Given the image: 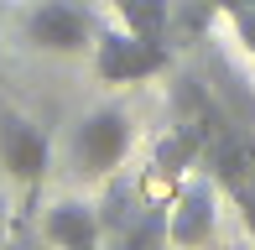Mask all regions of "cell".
I'll list each match as a JSON object with an SVG mask.
<instances>
[{
	"mask_svg": "<svg viewBox=\"0 0 255 250\" xmlns=\"http://www.w3.org/2000/svg\"><path fill=\"white\" fill-rule=\"evenodd\" d=\"M172 68V47L167 42H146L125 26L94 31V78L99 84H146V78Z\"/></svg>",
	"mask_w": 255,
	"mask_h": 250,
	"instance_id": "obj_2",
	"label": "cell"
},
{
	"mask_svg": "<svg viewBox=\"0 0 255 250\" xmlns=\"http://www.w3.org/2000/svg\"><path fill=\"white\" fill-rule=\"evenodd\" d=\"M156 167H161V172H182V167H198V146H193V135L182 130V125H172V130L156 141Z\"/></svg>",
	"mask_w": 255,
	"mask_h": 250,
	"instance_id": "obj_9",
	"label": "cell"
},
{
	"mask_svg": "<svg viewBox=\"0 0 255 250\" xmlns=\"http://www.w3.org/2000/svg\"><path fill=\"white\" fill-rule=\"evenodd\" d=\"M130 141H135V120L125 115L120 105H99V110H89V115L73 125V135H68V156H73L78 172L110 177L115 167L125 162Z\"/></svg>",
	"mask_w": 255,
	"mask_h": 250,
	"instance_id": "obj_1",
	"label": "cell"
},
{
	"mask_svg": "<svg viewBox=\"0 0 255 250\" xmlns=\"http://www.w3.org/2000/svg\"><path fill=\"white\" fill-rule=\"evenodd\" d=\"M94 214H99V230H104V235H120L125 224L135 219V209H130V188L115 177V183H110V193H104V203H99Z\"/></svg>",
	"mask_w": 255,
	"mask_h": 250,
	"instance_id": "obj_10",
	"label": "cell"
},
{
	"mask_svg": "<svg viewBox=\"0 0 255 250\" xmlns=\"http://www.w3.org/2000/svg\"><path fill=\"white\" fill-rule=\"evenodd\" d=\"M115 16H120L125 31H135V37L146 42H167L172 31V0H110Z\"/></svg>",
	"mask_w": 255,
	"mask_h": 250,
	"instance_id": "obj_7",
	"label": "cell"
},
{
	"mask_svg": "<svg viewBox=\"0 0 255 250\" xmlns=\"http://www.w3.org/2000/svg\"><path fill=\"white\" fill-rule=\"evenodd\" d=\"M245 5H255V0H188L182 5V21H188V31H198L208 16H235V10H245Z\"/></svg>",
	"mask_w": 255,
	"mask_h": 250,
	"instance_id": "obj_11",
	"label": "cell"
},
{
	"mask_svg": "<svg viewBox=\"0 0 255 250\" xmlns=\"http://www.w3.org/2000/svg\"><path fill=\"white\" fill-rule=\"evenodd\" d=\"M42 235H47L52 250H99V240H104L94 203H78V198L52 203L47 219H42Z\"/></svg>",
	"mask_w": 255,
	"mask_h": 250,
	"instance_id": "obj_6",
	"label": "cell"
},
{
	"mask_svg": "<svg viewBox=\"0 0 255 250\" xmlns=\"http://www.w3.org/2000/svg\"><path fill=\"white\" fill-rule=\"evenodd\" d=\"M5 235H10V214H5V198H0V245H5Z\"/></svg>",
	"mask_w": 255,
	"mask_h": 250,
	"instance_id": "obj_14",
	"label": "cell"
},
{
	"mask_svg": "<svg viewBox=\"0 0 255 250\" xmlns=\"http://www.w3.org/2000/svg\"><path fill=\"white\" fill-rule=\"evenodd\" d=\"M0 167L26 193H37L52 167V135L21 110H0Z\"/></svg>",
	"mask_w": 255,
	"mask_h": 250,
	"instance_id": "obj_3",
	"label": "cell"
},
{
	"mask_svg": "<svg viewBox=\"0 0 255 250\" xmlns=\"http://www.w3.org/2000/svg\"><path fill=\"white\" fill-rule=\"evenodd\" d=\"M235 203H240V219H245V230H250V240H255V183H250V188H240V193H235Z\"/></svg>",
	"mask_w": 255,
	"mask_h": 250,
	"instance_id": "obj_13",
	"label": "cell"
},
{
	"mask_svg": "<svg viewBox=\"0 0 255 250\" xmlns=\"http://www.w3.org/2000/svg\"><path fill=\"white\" fill-rule=\"evenodd\" d=\"M94 10L78 0H37L26 10V37L47 52H84L94 47Z\"/></svg>",
	"mask_w": 255,
	"mask_h": 250,
	"instance_id": "obj_5",
	"label": "cell"
},
{
	"mask_svg": "<svg viewBox=\"0 0 255 250\" xmlns=\"http://www.w3.org/2000/svg\"><path fill=\"white\" fill-rule=\"evenodd\" d=\"M229 26H235V37H240V47L255 58V5H245V10H235L229 16Z\"/></svg>",
	"mask_w": 255,
	"mask_h": 250,
	"instance_id": "obj_12",
	"label": "cell"
},
{
	"mask_svg": "<svg viewBox=\"0 0 255 250\" xmlns=\"http://www.w3.org/2000/svg\"><path fill=\"white\" fill-rule=\"evenodd\" d=\"M214 230H219V183L198 172L177 188V198L167 209V245L172 250H198V245L214 240Z\"/></svg>",
	"mask_w": 255,
	"mask_h": 250,
	"instance_id": "obj_4",
	"label": "cell"
},
{
	"mask_svg": "<svg viewBox=\"0 0 255 250\" xmlns=\"http://www.w3.org/2000/svg\"><path fill=\"white\" fill-rule=\"evenodd\" d=\"M115 250H167V214L161 209H146L115 235Z\"/></svg>",
	"mask_w": 255,
	"mask_h": 250,
	"instance_id": "obj_8",
	"label": "cell"
}]
</instances>
